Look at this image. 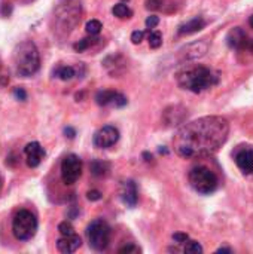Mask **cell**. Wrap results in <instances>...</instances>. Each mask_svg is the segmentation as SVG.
Masks as SVG:
<instances>
[{
  "label": "cell",
  "instance_id": "obj_1",
  "mask_svg": "<svg viewBox=\"0 0 253 254\" xmlns=\"http://www.w3.org/2000/svg\"><path fill=\"white\" fill-rule=\"evenodd\" d=\"M228 134L230 124L225 118L204 116L182 127L173 138V146L176 153L186 159L209 156L225 144Z\"/></svg>",
  "mask_w": 253,
  "mask_h": 254
},
{
  "label": "cell",
  "instance_id": "obj_2",
  "mask_svg": "<svg viewBox=\"0 0 253 254\" xmlns=\"http://www.w3.org/2000/svg\"><path fill=\"white\" fill-rule=\"evenodd\" d=\"M177 83L188 91H192L195 94L212 88L213 85L218 83V76L207 67L198 65L188 68L177 76Z\"/></svg>",
  "mask_w": 253,
  "mask_h": 254
},
{
  "label": "cell",
  "instance_id": "obj_3",
  "mask_svg": "<svg viewBox=\"0 0 253 254\" xmlns=\"http://www.w3.org/2000/svg\"><path fill=\"white\" fill-rule=\"evenodd\" d=\"M13 63L19 76H33L40 67V55L31 40L18 43L13 49Z\"/></svg>",
  "mask_w": 253,
  "mask_h": 254
},
{
  "label": "cell",
  "instance_id": "obj_4",
  "mask_svg": "<svg viewBox=\"0 0 253 254\" xmlns=\"http://www.w3.org/2000/svg\"><path fill=\"white\" fill-rule=\"evenodd\" d=\"M189 183L192 189L201 195H210L218 189V177L207 167H195L189 171Z\"/></svg>",
  "mask_w": 253,
  "mask_h": 254
},
{
  "label": "cell",
  "instance_id": "obj_5",
  "mask_svg": "<svg viewBox=\"0 0 253 254\" xmlns=\"http://www.w3.org/2000/svg\"><path fill=\"white\" fill-rule=\"evenodd\" d=\"M37 231V219L28 210H19L12 220V232L16 240L28 241L36 235Z\"/></svg>",
  "mask_w": 253,
  "mask_h": 254
},
{
  "label": "cell",
  "instance_id": "obj_6",
  "mask_svg": "<svg viewBox=\"0 0 253 254\" xmlns=\"http://www.w3.org/2000/svg\"><path fill=\"white\" fill-rule=\"evenodd\" d=\"M86 237L91 249L95 252H103L110 243V228L103 219H95L88 225Z\"/></svg>",
  "mask_w": 253,
  "mask_h": 254
},
{
  "label": "cell",
  "instance_id": "obj_7",
  "mask_svg": "<svg viewBox=\"0 0 253 254\" xmlns=\"http://www.w3.org/2000/svg\"><path fill=\"white\" fill-rule=\"evenodd\" d=\"M82 174V161L78 155H67L61 162V177L64 185H75Z\"/></svg>",
  "mask_w": 253,
  "mask_h": 254
},
{
  "label": "cell",
  "instance_id": "obj_8",
  "mask_svg": "<svg viewBox=\"0 0 253 254\" xmlns=\"http://www.w3.org/2000/svg\"><path fill=\"white\" fill-rule=\"evenodd\" d=\"M118 140H119V131L112 125H106V127L100 128L92 137V143L98 149L112 147Z\"/></svg>",
  "mask_w": 253,
  "mask_h": 254
},
{
  "label": "cell",
  "instance_id": "obj_9",
  "mask_svg": "<svg viewBox=\"0 0 253 254\" xmlns=\"http://www.w3.org/2000/svg\"><path fill=\"white\" fill-rule=\"evenodd\" d=\"M119 195H121V199L122 202L130 207V208H134L137 205V186L133 180H127L121 185V189H119Z\"/></svg>",
  "mask_w": 253,
  "mask_h": 254
},
{
  "label": "cell",
  "instance_id": "obj_10",
  "mask_svg": "<svg viewBox=\"0 0 253 254\" xmlns=\"http://www.w3.org/2000/svg\"><path fill=\"white\" fill-rule=\"evenodd\" d=\"M25 155H27V165L30 168H36L39 167V164L42 162L43 156H45V150L43 147L37 143V141H31L25 146L24 149Z\"/></svg>",
  "mask_w": 253,
  "mask_h": 254
},
{
  "label": "cell",
  "instance_id": "obj_11",
  "mask_svg": "<svg viewBox=\"0 0 253 254\" xmlns=\"http://www.w3.org/2000/svg\"><path fill=\"white\" fill-rule=\"evenodd\" d=\"M236 164L245 174H252L253 173V149L252 147H245L236 153Z\"/></svg>",
  "mask_w": 253,
  "mask_h": 254
},
{
  "label": "cell",
  "instance_id": "obj_12",
  "mask_svg": "<svg viewBox=\"0 0 253 254\" xmlns=\"http://www.w3.org/2000/svg\"><path fill=\"white\" fill-rule=\"evenodd\" d=\"M81 246H82V240H81V237H78L76 234H73V235H66V237L63 235V238H60V240L57 241V249H58V252L64 254L75 253Z\"/></svg>",
  "mask_w": 253,
  "mask_h": 254
},
{
  "label": "cell",
  "instance_id": "obj_13",
  "mask_svg": "<svg viewBox=\"0 0 253 254\" xmlns=\"http://www.w3.org/2000/svg\"><path fill=\"white\" fill-rule=\"evenodd\" d=\"M246 40H248L246 33H245L240 27L231 30V31L228 33V36H227V42H228L230 48H234V49L243 48V46L246 45Z\"/></svg>",
  "mask_w": 253,
  "mask_h": 254
},
{
  "label": "cell",
  "instance_id": "obj_14",
  "mask_svg": "<svg viewBox=\"0 0 253 254\" xmlns=\"http://www.w3.org/2000/svg\"><path fill=\"white\" fill-rule=\"evenodd\" d=\"M204 25H206V21L201 16H195L191 21H188V22H185V24H182L179 27V34H192L195 31L203 30Z\"/></svg>",
  "mask_w": 253,
  "mask_h": 254
},
{
  "label": "cell",
  "instance_id": "obj_15",
  "mask_svg": "<svg viewBox=\"0 0 253 254\" xmlns=\"http://www.w3.org/2000/svg\"><path fill=\"white\" fill-rule=\"evenodd\" d=\"M185 51H186L185 52L186 60H197V58H201L207 52V45L203 43V42H197V43H192V45L186 46Z\"/></svg>",
  "mask_w": 253,
  "mask_h": 254
},
{
  "label": "cell",
  "instance_id": "obj_16",
  "mask_svg": "<svg viewBox=\"0 0 253 254\" xmlns=\"http://www.w3.org/2000/svg\"><path fill=\"white\" fill-rule=\"evenodd\" d=\"M119 94L115 92V91H109V89H104V91H100L97 92L95 95V101L98 106H107V104H115V100Z\"/></svg>",
  "mask_w": 253,
  "mask_h": 254
},
{
  "label": "cell",
  "instance_id": "obj_17",
  "mask_svg": "<svg viewBox=\"0 0 253 254\" xmlns=\"http://www.w3.org/2000/svg\"><path fill=\"white\" fill-rule=\"evenodd\" d=\"M89 168H91V173H92L94 176L101 177V176L107 174V171H109V164H107V162H103V161H92L91 165H89Z\"/></svg>",
  "mask_w": 253,
  "mask_h": 254
},
{
  "label": "cell",
  "instance_id": "obj_18",
  "mask_svg": "<svg viewBox=\"0 0 253 254\" xmlns=\"http://www.w3.org/2000/svg\"><path fill=\"white\" fill-rule=\"evenodd\" d=\"M112 12H113V15L118 16V18H130V16H133V10H131L127 4H124V3L115 4L113 9H112Z\"/></svg>",
  "mask_w": 253,
  "mask_h": 254
},
{
  "label": "cell",
  "instance_id": "obj_19",
  "mask_svg": "<svg viewBox=\"0 0 253 254\" xmlns=\"http://www.w3.org/2000/svg\"><path fill=\"white\" fill-rule=\"evenodd\" d=\"M98 39L97 37H86V39H82V40H79L78 43H75L73 45V48H75V51H78V52H84L85 49H88L91 45H94L95 42H97Z\"/></svg>",
  "mask_w": 253,
  "mask_h": 254
},
{
  "label": "cell",
  "instance_id": "obj_20",
  "mask_svg": "<svg viewBox=\"0 0 253 254\" xmlns=\"http://www.w3.org/2000/svg\"><path fill=\"white\" fill-rule=\"evenodd\" d=\"M55 74H57V77H60L61 80H70V79L75 76V68H73V67L64 65V67H60V68L55 71Z\"/></svg>",
  "mask_w": 253,
  "mask_h": 254
},
{
  "label": "cell",
  "instance_id": "obj_21",
  "mask_svg": "<svg viewBox=\"0 0 253 254\" xmlns=\"http://www.w3.org/2000/svg\"><path fill=\"white\" fill-rule=\"evenodd\" d=\"M101 28H103V25L97 19H91V21L86 22V33L91 34V36H97L101 31Z\"/></svg>",
  "mask_w": 253,
  "mask_h": 254
},
{
  "label": "cell",
  "instance_id": "obj_22",
  "mask_svg": "<svg viewBox=\"0 0 253 254\" xmlns=\"http://www.w3.org/2000/svg\"><path fill=\"white\" fill-rule=\"evenodd\" d=\"M163 45V36L160 31H154L149 34V46L152 49H158Z\"/></svg>",
  "mask_w": 253,
  "mask_h": 254
},
{
  "label": "cell",
  "instance_id": "obj_23",
  "mask_svg": "<svg viewBox=\"0 0 253 254\" xmlns=\"http://www.w3.org/2000/svg\"><path fill=\"white\" fill-rule=\"evenodd\" d=\"M183 252L188 254H201L203 253V247L197 241H189V243H186Z\"/></svg>",
  "mask_w": 253,
  "mask_h": 254
},
{
  "label": "cell",
  "instance_id": "obj_24",
  "mask_svg": "<svg viewBox=\"0 0 253 254\" xmlns=\"http://www.w3.org/2000/svg\"><path fill=\"white\" fill-rule=\"evenodd\" d=\"M58 232L61 234V235H73L75 234V229H73V226H72V223H69V222H63V223H60L58 225Z\"/></svg>",
  "mask_w": 253,
  "mask_h": 254
},
{
  "label": "cell",
  "instance_id": "obj_25",
  "mask_svg": "<svg viewBox=\"0 0 253 254\" xmlns=\"http://www.w3.org/2000/svg\"><path fill=\"white\" fill-rule=\"evenodd\" d=\"M119 253L121 254H139L140 253V249L136 246V244H128L122 249H119Z\"/></svg>",
  "mask_w": 253,
  "mask_h": 254
},
{
  "label": "cell",
  "instance_id": "obj_26",
  "mask_svg": "<svg viewBox=\"0 0 253 254\" xmlns=\"http://www.w3.org/2000/svg\"><path fill=\"white\" fill-rule=\"evenodd\" d=\"M158 24H160V18H158L157 15H151V16L146 18V27H148L149 30H151V28H155Z\"/></svg>",
  "mask_w": 253,
  "mask_h": 254
},
{
  "label": "cell",
  "instance_id": "obj_27",
  "mask_svg": "<svg viewBox=\"0 0 253 254\" xmlns=\"http://www.w3.org/2000/svg\"><path fill=\"white\" fill-rule=\"evenodd\" d=\"M143 37H145V33L140 31V30H136V31H133V34H131V42H133L134 45H139V43H142Z\"/></svg>",
  "mask_w": 253,
  "mask_h": 254
},
{
  "label": "cell",
  "instance_id": "obj_28",
  "mask_svg": "<svg viewBox=\"0 0 253 254\" xmlns=\"http://www.w3.org/2000/svg\"><path fill=\"white\" fill-rule=\"evenodd\" d=\"M13 95H15V98L16 100H21V101H25L27 100V92L24 91V88H15L13 89Z\"/></svg>",
  "mask_w": 253,
  "mask_h": 254
},
{
  "label": "cell",
  "instance_id": "obj_29",
  "mask_svg": "<svg viewBox=\"0 0 253 254\" xmlns=\"http://www.w3.org/2000/svg\"><path fill=\"white\" fill-rule=\"evenodd\" d=\"M173 240H174L176 243H179V244H183V243H186V241L189 240V237H188V234L177 232V234H174V235H173Z\"/></svg>",
  "mask_w": 253,
  "mask_h": 254
},
{
  "label": "cell",
  "instance_id": "obj_30",
  "mask_svg": "<svg viewBox=\"0 0 253 254\" xmlns=\"http://www.w3.org/2000/svg\"><path fill=\"white\" fill-rule=\"evenodd\" d=\"M86 198L89 201H100L101 199V192H98V190H89L86 193Z\"/></svg>",
  "mask_w": 253,
  "mask_h": 254
},
{
  "label": "cell",
  "instance_id": "obj_31",
  "mask_svg": "<svg viewBox=\"0 0 253 254\" xmlns=\"http://www.w3.org/2000/svg\"><path fill=\"white\" fill-rule=\"evenodd\" d=\"M127 104V98L122 95V94H119L118 97H116V100H115V106L116 107H122V106H125Z\"/></svg>",
  "mask_w": 253,
  "mask_h": 254
},
{
  "label": "cell",
  "instance_id": "obj_32",
  "mask_svg": "<svg viewBox=\"0 0 253 254\" xmlns=\"http://www.w3.org/2000/svg\"><path fill=\"white\" fill-rule=\"evenodd\" d=\"M64 134H66V137H69V138H75V135H76V131H75L73 128L67 127V128H64Z\"/></svg>",
  "mask_w": 253,
  "mask_h": 254
},
{
  "label": "cell",
  "instance_id": "obj_33",
  "mask_svg": "<svg viewBox=\"0 0 253 254\" xmlns=\"http://www.w3.org/2000/svg\"><path fill=\"white\" fill-rule=\"evenodd\" d=\"M218 253H233V250L231 249H219Z\"/></svg>",
  "mask_w": 253,
  "mask_h": 254
},
{
  "label": "cell",
  "instance_id": "obj_34",
  "mask_svg": "<svg viewBox=\"0 0 253 254\" xmlns=\"http://www.w3.org/2000/svg\"><path fill=\"white\" fill-rule=\"evenodd\" d=\"M143 158H146V161H151V159H152V155H149V153L145 152V153H143Z\"/></svg>",
  "mask_w": 253,
  "mask_h": 254
},
{
  "label": "cell",
  "instance_id": "obj_35",
  "mask_svg": "<svg viewBox=\"0 0 253 254\" xmlns=\"http://www.w3.org/2000/svg\"><path fill=\"white\" fill-rule=\"evenodd\" d=\"M249 22H251V25H252V28H253V15L251 16V21H249Z\"/></svg>",
  "mask_w": 253,
  "mask_h": 254
},
{
  "label": "cell",
  "instance_id": "obj_36",
  "mask_svg": "<svg viewBox=\"0 0 253 254\" xmlns=\"http://www.w3.org/2000/svg\"><path fill=\"white\" fill-rule=\"evenodd\" d=\"M251 49L253 51V40H252V43H251Z\"/></svg>",
  "mask_w": 253,
  "mask_h": 254
},
{
  "label": "cell",
  "instance_id": "obj_37",
  "mask_svg": "<svg viewBox=\"0 0 253 254\" xmlns=\"http://www.w3.org/2000/svg\"><path fill=\"white\" fill-rule=\"evenodd\" d=\"M122 1H130V0H122Z\"/></svg>",
  "mask_w": 253,
  "mask_h": 254
}]
</instances>
